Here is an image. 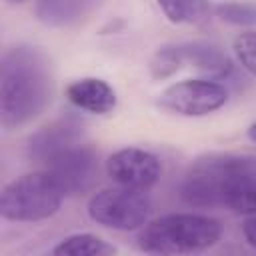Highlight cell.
<instances>
[{"label": "cell", "mask_w": 256, "mask_h": 256, "mask_svg": "<svg viewBox=\"0 0 256 256\" xmlns=\"http://www.w3.org/2000/svg\"><path fill=\"white\" fill-rule=\"evenodd\" d=\"M180 198L194 208L256 214V156L234 152L198 156L184 172Z\"/></svg>", "instance_id": "obj_1"}, {"label": "cell", "mask_w": 256, "mask_h": 256, "mask_svg": "<svg viewBox=\"0 0 256 256\" xmlns=\"http://www.w3.org/2000/svg\"><path fill=\"white\" fill-rule=\"evenodd\" d=\"M54 96V72L48 54L38 46H10L0 60V122L20 128L40 116Z\"/></svg>", "instance_id": "obj_2"}, {"label": "cell", "mask_w": 256, "mask_h": 256, "mask_svg": "<svg viewBox=\"0 0 256 256\" xmlns=\"http://www.w3.org/2000/svg\"><path fill=\"white\" fill-rule=\"evenodd\" d=\"M222 236V224L214 216L174 212L148 220L136 238L148 254H192L212 248Z\"/></svg>", "instance_id": "obj_3"}, {"label": "cell", "mask_w": 256, "mask_h": 256, "mask_svg": "<svg viewBox=\"0 0 256 256\" xmlns=\"http://www.w3.org/2000/svg\"><path fill=\"white\" fill-rule=\"evenodd\" d=\"M62 198V190L46 170L28 172L2 188L0 214L12 222H40L60 210Z\"/></svg>", "instance_id": "obj_4"}, {"label": "cell", "mask_w": 256, "mask_h": 256, "mask_svg": "<svg viewBox=\"0 0 256 256\" xmlns=\"http://www.w3.org/2000/svg\"><path fill=\"white\" fill-rule=\"evenodd\" d=\"M88 216L104 228L130 232L142 228L152 216V202L144 190L112 186L94 192L88 200Z\"/></svg>", "instance_id": "obj_5"}, {"label": "cell", "mask_w": 256, "mask_h": 256, "mask_svg": "<svg viewBox=\"0 0 256 256\" xmlns=\"http://www.w3.org/2000/svg\"><path fill=\"white\" fill-rule=\"evenodd\" d=\"M44 170L54 178L64 196H80L98 178V152L80 140L52 156L44 164Z\"/></svg>", "instance_id": "obj_6"}, {"label": "cell", "mask_w": 256, "mask_h": 256, "mask_svg": "<svg viewBox=\"0 0 256 256\" xmlns=\"http://www.w3.org/2000/svg\"><path fill=\"white\" fill-rule=\"evenodd\" d=\"M228 100V90L210 78L180 80L164 88L158 96V106L180 116H206L222 108Z\"/></svg>", "instance_id": "obj_7"}, {"label": "cell", "mask_w": 256, "mask_h": 256, "mask_svg": "<svg viewBox=\"0 0 256 256\" xmlns=\"http://www.w3.org/2000/svg\"><path fill=\"white\" fill-rule=\"evenodd\" d=\"M106 174L118 184L134 190H150L162 174L156 154L142 148H120L106 158Z\"/></svg>", "instance_id": "obj_8"}, {"label": "cell", "mask_w": 256, "mask_h": 256, "mask_svg": "<svg viewBox=\"0 0 256 256\" xmlns=\"http://www.w3.org/2000/svg\"><path fill=\"white\" fill-rule=\"evenodd\" d=\"M84 140L80 124L74 120H56L38 132H34L28 140V156L34 162L46 164L52 156H56L60 150Z\"/></svg>", "instance_id": "obj_9"}, {"label": "cell", "mask_w": 256, "mask_h": 256, "mask_svg": "<svg viewBox=\"0 0 256 256\" xmlns=\"http://www.w3.org/2000/svg\"><path fill=\"white\" fill-rule=\"evenodd\" d=\"M66 98L90 114H108L116 108V92L102 78H80L66 86Z\"/></svg>", "instance_id": "obj_10"}, {"label": "cell", "mask_w": 256, "mask_h": 256, "mask_svg": "<svg viewBox=\"0 0 256 256\" xmlns=\"http://www.w3.org/2000/svg\"><path fill=\"white\" fill-rule=\"evenodd\" d=\"M178 50H180L182 64L196 68L210 80L226 78L232 72V60L220 46L212 42H200V40L184 42V44H178Z\"/></svg>", "instance_id": "obj_11"}, {"label": "cell", "mask_w": 256, "mask_h": 256, "mask_svg": "<svg viewBox=\"0 0 256 256\" xmlns=\"http://www.w3.org/2000/svg\"><path fill=\"white\" fill-rule=\"evenodd\" d=\"M102 0H38L36 16L46 26H74L90 18Z\"/></svg>", "instance_id": "obj_12"}, {"label": "cell", "mask_w": 256, "mask_h": 256, "mask_svg": "<svg viewBox=\"0 0 256 256\" xmlns=\"http://www.w3.org/2000/svg\"><path fill=\"white\" fill-rule=\"evenodd\" d=\"M116 252V246L90 232L70 234L52 248L56 256H112Z\"/></svg>", "instance_id": "obj_13"}, {"label": "cell", "mask_w": 256, "mask_h": 256, "mask_svg": "<svg viewBox=\"0 0 256 256\" xmlns=\"http://www.w3.org/2000/svg\"><path fill=\"white\" fill-rule=\"evenodd\" d=\"M172 24H204L210 18V0H156Z\"/></svg>", "instance_id": "obj_14"}, {"label": "cell", "mask_w": 256, "mask_h": 256, "mask_svg": "<svg viewBox=\"0 0 256 256\" xmlns=\"http://www.w3.org/2000/svg\"><path fill=\"white\" fill-rule=\"evenodd\" d=\"M182 58H180V50L178 44H168L156 50V54L150 60V74L154 80H164L170 78L172 74H176L182 68Z\"/></svg>", "instance_id": "obj_15"}, {"label": "cell", "mask_w": 256, "mask_h": 256, "mask_svg": "<svg viewBox=\"0 0 256 256\" xmlns=\"http://www.w3.org/2000/svg\"><path fill=\"white\" fill-rule=\"evenodd\" d=\"M214 14L234 26H256V4L246 2H220L214 6Z\"/></svg>", "instance_id": "obj_16"}, {"label": "cell", "mask_w": 256, "mask_h": 256, "mask_svg": "<svg viewBox=\"0 0 256 256\" xmlns=\"http://www.w3.org/2000/svg\"><path fill=\"white\" fill-rule=\"evenodd\" d=\"M232 50H234V56H236V60L240 62V66H242L250 76L256 78V30L240 32V34L234 38Z\"/></svg>", "instance_id": "obj_17"}, {"label": "cell", "mask_w": 256, "mask_h": 256, "mask_svg": "<svg viewBox=\"0 0 256 256\" xmlns=\"http://www.w3.org/2000/svg\"><path fill=\"white\" fill-rule=\"evenodd\" d=\"M242 234L250 246L256 248V214H250L242 224Z\"/></svg>", "instance_id": "obj_18"}, {"label": "cell", "mask_w": 256, "mask_h": 256, "mask_svg": "<svg viewBox=\"0 0 256 256\" xmlns=\"http://www.w3.org/2000/svg\"><path fill=\"white\" fill-rule=\"evenodd\" d=\"M246 134H248V138H250V140H252V142L256 144V120H254V122H252V124L248 126V130H246Z\"/></svg>", "instance_id": "obj_19"}, {"label": "cell", "mask_w": 256, "mask_h": 256, "mask_svg": "<svg viewBox=\"0 0 256 256\" xmlns=\"http://www.w3.org/2000/svg\"><path fill=\"white\" fill-rule=\"evenodd\" d=\"M6 2H10V4H22V2H26V0H6Z\"/></svg>", "instance_id": "obj_20"}]
</instances>
